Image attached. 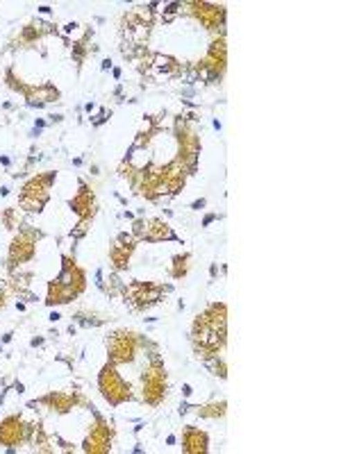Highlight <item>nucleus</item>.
<instances>
[{"label":"nucleus","mask_w":341,"mask_h":454,"mask_svg":"<svg viewBox=\"0 0 341 454\" xmlns=\"http://www.w3.org/2000/svg\"><path fill=\"white\" fill-rule=\"evenodd\" d=\"M78 298V293L73 291L69 284H64L62 279H53L48 282V295H46V304L48 307H57V304H69Z\"/></svg>","instance_id":"18"},{"label":"nucleus","mask_w":341,"mask_h":454,"mask_svg":"<svg viewBox=\"0 0 341 454\" xmlns=\"http://www.w3.org/2000/svg\"><path fill=\"white\" fill-rule=\"evenodd\" d=\"M112 439H114V429L103 416L96 414L94 425L89 429L87 439L82 441V452L87 454H105L112 450Z\"/></svg>","instance_id":"8"},{"label":"nucleus","mask_w":341,"mask_h":454,"mask_svg":"<svg viewBox=\"0 0 341 454\" xmlns=\"http://www.w3.org/2000/svg\"><path fill=\"white\" fill-rule=\"evenodd\" d=\"M152 66H155V71L164 73V76H175V73L180 71V64H177V60H173V57H168V55H155Z\"/></svg>","instance_id":"23"},{"label":"nucleus","mask_w":341,"mask_h":454,"mask_svg":"<svg viewBox=\"0 0 341 454\" xmlns=\"http://www.w3.org/2000/svg\"><path fill=\"white\" fill-rule=\"evenodd\" d=\"M216 218H218V216H216V213H209V216H205V220H202V227H207V225H209V222H214Z\"/></svg>","instance_id":"29"},{"label":"nucleus","mask_w":341,"mask_h":454,"mask_svg":"<svg viewBox=\"0 0 341 454\" xmlns=\"http://www.w3.org/2000/svg\"><path fill=\"white\" fill-rule=\"evenodd\" d=\"M57 279H62L64 284H69L78 295L82 293L85 286H87L85 270L78 266L76 259H73V257H62V272H60V277H57Z\"/></svg>","instance_id":"16"},{"label":"nucleus","mask_w":341,"mask_h":454,"mask_svg":"<svg viewBox=\"0 0 341 454\" xmlns=\"http://www.w3.org/2000/svg\"><path fill=\"white\" fill-rule=\"evenodd\" d=\"M103 69H105V71L112 69V62H110V60H105V62H103Z\"/></svg>","instance_id":"34"},{"label":"nucleus","mask_w":341,"mask_h":454,"mask_svg":"<svg viewBox=\"0 0 341 454\" xmlns=\"http://www.w3.org/2000/svg\"><path fill=\"white\" fill-rule=\"evenodd\" d=\"M182 450L186 454H205L209 450V436L200 427H184L182 434Z\"/></svg>","instance_id":"17"},{"label":"nucleus","mask_w":341,"mask_h":454,"mask_svg":"<svg viewBox=\"0 0 341 454\" xmlns=\"http://www.w3.org/2000/svg\"><path fill=\"white\" fill-rule=\"evenodd\" d=\"M225 39L223 37H218L212 41V46H209V53L205 60H200L198 64V71L205 76V80L209 82V85H214V82L221 80L223 76V71H225Z\"/></svg>","instance_id":"9"},{"label":"nucleus","mask_w":341,"mask_h":454,"mask_svg":"<svg viewBox=\"0 0 341 454\" xmlns=\"http://www.w3.org/2000/svg\"><path fill=\"white\" fill-rule=\"evenodd\" d=\"M107 359L112 366H123V363H132L139 352L141 336L128 329H119L112 336H107Z\"/></svg>","instance_id":"5"},{"label":"nucleus","mask_w":341,"mask_h":454,"mask_svg":"<svg viewBox=\"0 0 341 454\" xmlns=\"http://www.w3.org/2000/svg\"><path fill=\"white\" fill-rule=\"evenodd\" d=\"M28 429L30 425H26V420L21 416H7L3 423H0V445L5 448H19L28 441Z\"/></svg>","instance_id":"13"},{"label":"nucleus","mask_w":341,"mask_h":454,"mask_svg":"<svg viewBox=\"0 0 341 454\" xmlns=\"http://www.w3.org/2000/svg\"><path fill=\"white\" fill-rule=\"evenodd\" d=\"M46 28H51V26H42V23H30V26H26V28L21 30V41H23V44H37V41L48 32Z\"/></svg>","instance_id":"24"},{"label":"nucleus","mask_w":341,"mask_h":454,"mask_svg":"<svg viewBox=\"0 0 341 454\" xmlns=\"http://www.w3.org/2000/svg\"><path fill=\"white\" fill-rule=\"evenodd\" d=\"M205 204H207V200H205V198H200V200H196V202H193V204H191V209H196V211H200L202 207H205Z\"/></svg>","instance_id":"28"},{"label":"nucleus","mask_w":341,"mask_h":454,"mask_svg":"<svg viewBox=\"0 0 341 454\" xmlns=\"http://www.w3.org/2000/svg\"><path fill=\"white\" fill-rule=\"evenodd\" d=\"M35 404H46L48 409L55 411V414H69L76 407H89L87 398L80 391H51L46 393L44 398H39Z\"/></svg>","instance_id":"11"},{"label":"nucleus","mask_w":341,"mask_h":454,"mask_svg":"<svg viewBox=\"0 0 341 454\" xmlns=\"http://www.w3.org/2000/svg\"><path fill=\"white\" fill-rule=\"evenodd\" d=\"M189 268H191V254L182 252V254H175V257L170 259L168 272H170V277H173V279H182V277H186Z\"/></svg>","instance_id":"22"},{"label":"nucleus","mask_w":341,"mask_h":454,"mask_svg":"<svg viewBox=\"0 0 341 454\" xmlns=\"http://www.w3.org/2000/svg\"><path fill=\"white\" fill-rule=\"evenodd\" d=\"M166 443H168V445H175V436H173V434H170V436H168V439H166Z\"/></svg>","instance_id":"35"},{"label":"nucleus","mask_w":341,"mask_h":454,"mask_svg":"<svg viewBox=\"0 0 341 454\" xmlns=\"http://www.w3.org/2000/svg\"><path fill=\"white\" fill-rule=\"evenodd\" d=\"M137 247V238L132 234H119L116 243L112 245L110 250V259H112V266L114 270H125L130 266V257H132Z\"/></svg>","instance_id":"15"},{"label":"nucleus","mask_w":341,"mask_h":454,"mask_svg":"<svg viewBox=\"0 0 341 454\" xmlns=\"http://www.w3.org/2000/svg\"><path fill=\"white\" fill-rule=\"evenodd\" d=\"M14 213H16V209H7L5 213H3V222H5V227L7 229H14L19 222H16V218H14Z\"/></svg>","instance_id":"27"},{"label":"nucleus","mask_w":341,"mask_h":454,"mask_svg":"<svg viewBox=\"0 0 341 454\" xmlns=\"http://www.w3.org/2000/svg\"><path fill=\"white\" fill-rule=\"evenodd\" d=\"M189 14L196 19L200 26L207 30H218L225 26V7L223 5H209V3H186Z\"/></svg>","instance_id":"12"},{"label":"nucleus","mask_w":341,"mask_h":454,"mask_svg":"<svg viewBox=\"0 0 341 454\" xmlns=\"http://www.w3.org/2000/svg\"><path fill=\"white\" fill-rule=\"evenodd\" d=\"M182 391H184V395H186V398H189V395L193 393V391H191V386H189V384H184V389H182Z\"/></svg>","instance_id":"32"},{"label":"nucleus","mask_w":341,"mask_h":454,"mask_svg":"<svg viewBox=\"0 0 341 454\" xmlns=\"http://www.w3.org/2000/svg\"><path fill=\"white\" fill-rule=\"evenodd\" d=\"M202 318L207 320L209 325L221 329V332H227V307L223 302H214L202 311Z\"/></svg>","instance_id":"20"},{"label":"nucleus","mask_w":341,"mask_h":454,"mask_svg":"<svg viewBox=\"0 0 341 454\" xmlns=\"http://www.w3.org/2000/svg\"><path fill=\"white\" fill-rule=\"evenodd\" d=\"M57 180V173H42V175L30 177L21 189L19 195V207L28 213H39L44 211L48 198H51V186Z\"/></svg>","instance_id":"1"},{"label":"nucleus","mask_w":341,"mask_h":454,"mask_svg":"<svg viewBox=\"0 0 341 454\" xmlns=\"http://www.w3.org/2000/svg\"><path fill=\"white\" fill-rule=\"evenodd\" d=\"M12 336H14L12 332H7V334L3 336V343H10V341H12Z\"/></svg>","instance_id":"33"},{"label":"nucleus","mask_w":341,"mask_h":454,"mask_svg":"<svg viewBox=\"0 0 341 454\" xmlns=\"http://www.w3.org/2000/svg\"><path fill=\"white\" fill-rule=\"evenodd\" d=\"M132 236L137 241L146 243H159V241H177V234L173 227L161 218H148V220H134L132 222Z\"/></svg>","instance_id":"7"},{"label":"nucleus","mask_w":341,"mask_h":454,"mask_svg":"<svg viewBox=\"0 0 341 454\" xmlns=\"http://www.w3.org/2000/svg\"><path fill=\"white\" fill-rule=\"evenodd\" d=\"M42 238V232H35V229H23L19 232L10 243V252H7V261L16 266V263H26L35 257L37 252V241Z\"/></svg>","instance_id":"10"},{"label":"nucleus","mask_w":341,"mask_h":454,"mask_svg":"<svg viewBox=\"0 0 341 454\" xmlns=\"http://www.w3.org/2000/svg\"><path fill=\"white\" fill-rule=\"evenodd\" d=\"M69 207L73 209V213L80 218V220H91L96 216V198L94 191L89 189L85 182H80V191L76 193L69 200Z\"/></svg>","instance_id":"14"},{"label":"nucleus","mask_w":341,"mask_h":454,"mask_svg":"<svg viewBox=\"0 0 341 454\" xmlns=\"http://www.w3.org/2000/svg\"><path fill=\"white\" fill-rule=\"evenodd\" d=\"M202 361H205V366L212 370L214 375H218L221 379L227 377V366H225V361L218 359V354H212V357H207V359H202Z\"/></svg>","instance_id":"25"},{"label":"nucleus","mask_w":341,"mask_h":454,"mask_svg":"<svg viewBox=\"0 0 341 454\" xmlns=\"http://www.w3.org/2000/svg\"><path fill=\"white\" fill-rule=\"evenodd\" d=\"M98 389L103 393V398L107 400L112 407H119V404H123V402L134 398L130 382H125V379L121 377L116 366H112L110 361L105 363L100 375H98Z\"/></svg>","instance_id":"4"},{"label":"nucleus","mask_w":341,"mask_h":454,"mask_svg":"<svg viewBox=\"0 0 341 454\" xmlns=\"http://www.w3.org/2000/svg\"><path fill=\"white\" fill-rule=\"evenodd\" d=\"M196 411V416L200 418H207V420H218L227 414V402L221 400V402H209V404H198V407H189Z\"/></svg>","instance_id":"21"},{"label":"nucleus","mask_w":341,"mask_h":454,"mask_svg":"<svg viewBox=\"0 0 341 454\" xmlns=\"http://www.w3.org/2000/svg\"><path fill=\"white\" fill-rule=\"evenodd\" d=\"M168 393V379H166V368L157 354H152L148 366L141 373V395L143 402L150 407H157Z\"/></svg>","instance_id":"2"},{"label":"nucleus","mask_w":341,"mask_h":454,"mask_svg":"<svg viewBox=\"0 0 341 454\" xmlns=\"http://www.w3.org/2000/svg\"><path fill=\"white\" fill-rule=\"evenodd\" d=\"M175 137H177V146H180V155H177V161L182 164L184 171L193 175L198 171V155H200V137L198 132L193 130L189 123L182 121V116H177L175 121Z\"/></svg>","instance_id":"3"},{"label":"nucleus","mask_w":341,"mask_h":454,"mask_svg":"<svg viewBox=\"0 0 341 454\" xmlns=\"http://www.w3.org/2000/svg\"><path fill=\"white\" fill-rule=\"evenodd\" d=\"M85 57H87V46H85V41H76V44H73V62H76L78 66H82Z\"/></svg>","instance_id":"26"},{"label":"nucleus","mask_w":341,"mask_h":454,"mask_svg":"<svg viewBox=\"0 0 341 454\" xmlns=\"http://www.w3.org/2000/svg\"><path fill=\"white\" fill-rule=\"evenodd\" d=\"M37 345H44V338H32V348H37Z\"/></svg>","instance_id":"30"},{"label":"nucleus","mask_w":341,"mask_h":454,"mask_svg":"<svg viewBox=\"0 0 341 454\" xmlns=\"http://www.w3.org/2000/svg\"><path fill=\"white\" fill-rule=\"evenodd\" d=\"M0 307H5V293L0 291Z\"/></svg>","instance_id":"36"},{"label":"nucleus","mask_w":341,"mask_h":454,"mask_svg":"<svg viewBox=\"0 0 341 454\" xmlns=\"http://www.w3.org/2000/svg\"><path fill=\"white\" fill-rule=\"evenodd\" d=\"M168 291H170V286H161L155 282H139V279H134V282L123 286V295L137 311H146L148 307H152V304H157Z\"/></svg>","instance_id":"6"},{"label":"nucleus","mask_w":341,"mask_h":454,"mask_svg":"<svg viewBox=\"0 0 341 454\" xmlns=\"http://www.w3.org/2000/svg\"><path fill=\"white\" fill-rule=\"evenodd\" d=\"M39 12H42V14H51L53 10H51V7H48V5H42V7H39Z\"/></svg>","instance_id":"31"},{"label":"nucleus","mask_w":341,"mask_h":454,"mask_svg":"<svg viewBox=\"0 0 341 454\" xmlns=\"http://www.w3.org/2000/svg\"><path fill=\"white\" fill-rule=\"evenodd\" d=\"M23 98L28 101V105L44 107L48 103L60 101V89H57L55 85H51V82H44V85H39V87H30L28 94L23 96Z\"/></svg>","instance_id":"19"}]
</instances>
